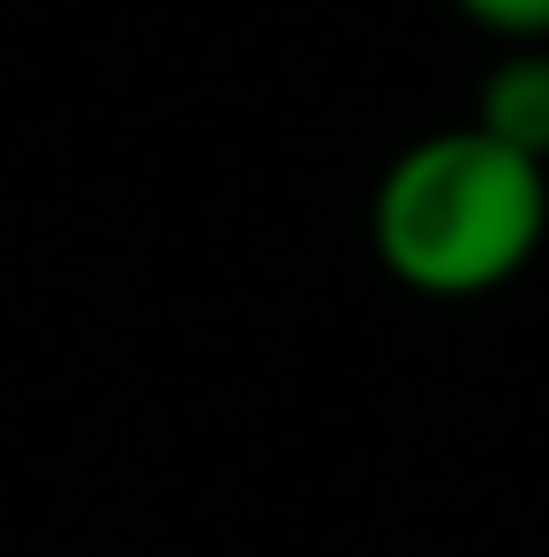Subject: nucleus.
<instances>
[{"label":"nucleus","instance_id":"obj_1","mask_svg":"<svg viewBox=\"0 0 549 557\" xmlns=\"http://www.w3.org/2000/svg\"><path fill=\"white\" fill-rule=\"evenodd\" d=\"M549 234V166L489 144L474 121L407 144L369 203L376 264L429 294V301H474L535 264Z\"/></svg>","mask_w":549,"mask_h":557},{"label":"nucleus","instance_id":"obj_2","mask_svg":"<svg viewBox=\"0 0 549 557\" xmlns=\"http://www.w3.org/2000/svg\"><path fill=\"white\" fill-rule=\"evenodd\" d=\"M474 128L520 159L549 166V46H512L482 91H474Z\"/></svg>","mask_w":549,"mask_h":557},{"label":"nucleus","instance_id":"obj_3","mask_svg":"<svg viewBox=\"0 0 549 557\" xmlns=\"http://www.w3.org/2000/svg\"><path fill=\"white\" fill-rule=\"evenodd\" d=\"M452 8L504 46H549V0H452Z\"/></svg>","mask_w":549,"mask_h":557}]
</instances>
